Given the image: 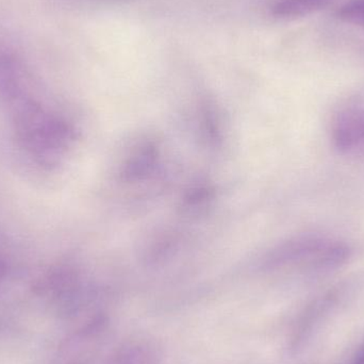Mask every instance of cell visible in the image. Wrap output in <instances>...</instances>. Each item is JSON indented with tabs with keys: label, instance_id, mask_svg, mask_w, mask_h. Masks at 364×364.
<instances>
[{
	"label": "cell",
	"instance_id": "obj_3",
	"mask_svg": "<svg viewBox=\"0 0 364 364\" xmlns=\"http://www.w3.org/2000/svg\"><path fill=\"white\" fill-rule=\"evenodd\" d=\"M331 0H280L274 6V14L280 17H299L322 10Z\"/></svg>",
	"mask_w": 364,
	"mask_h": 364
},
{
	"label": "cell",
	"instance_id": "obj_5",
	"mask_svg": "<svg viewBox=\"0 0 364 364\" xmlns=\"http://www.w3.org/2000/svg\"><path fill=\"white\" fill-rule=\"evenodd\" d=\"M341 21L364 29V0H352L342 6L338 12Z\"/></svg>",
	"mask_w": 364,
	"mask_h": 364
},
{
	"label": "cell",
	"instance_id": "obj_2",
	"mask_svg": "<svg viewBox=\"0 0 364 364\" xmlns=\"http://www.w3.org/2000/svg\"><path fill=\"white\" fill-rule=\"evenodd\" d=\"M333 139L336 147L344 153L364 149V98L354 100L338 113Z\"/></svg>",
	"mask_w": 364,
	"mask_h": 364
},
{
	"label": "cell",
	"instance_id": "obj_1",
	"mask_svg": "<svg viewBox=\"0 0 364 364\" xmlns=\"http://www.w3.org/2000/svg\"><path fill=\"white\" fill-rule=\"evenodd\" d=\"M15 127L19 144L42 164H50L73 139L72 129L65 122L33 104L18 110Z\"/></svg>",
	"mask_w": 364,
	"mask_h": 364
},
{
	"label": "cell",
	"instance_id": "obj_4",
	"mask_svg": "<svg viewBox=\"0 0 364 364\" xmlns=\"http://www.w3.org/2000/svg\"><path fill=\"white\" fill-rule=\"evenodd\" d=\"M156 356L149 346H134L117 355L113 364H155Z\"/></svg>",
	"mask_w": 364,
	"mask_h": 364
},
{
	"label": "cell",
	"instance_id": "obj_6",
	"mask_svg": "<svg viewBox=\"0 0 364 364\" xmlns=\"http://www.w3.org/2000/svg\"><path fill=\"white\" fill-rule=\"evenodd\" d=\"M350 364H364V340L360 346H359L358 350H357V352L355 353Z\"/></svg>",
	"mask_w": 364,
	"mask_h": 364
}]
</instances>
